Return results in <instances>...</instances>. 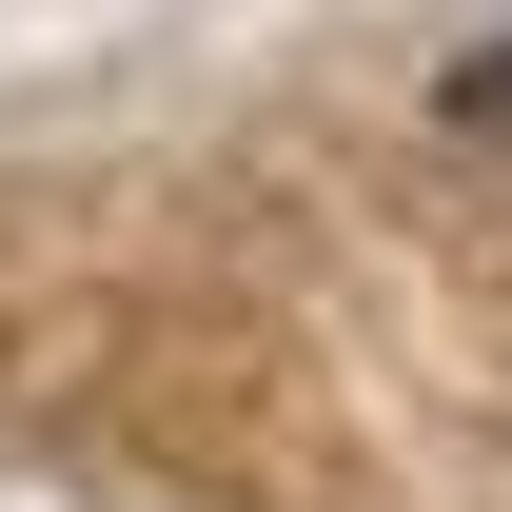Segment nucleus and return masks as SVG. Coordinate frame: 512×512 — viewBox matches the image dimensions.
<instances>
[{
    "instance_id": "nucleus-1",
    "label": "nucleus",
    "mask_w": 512,
    "mask_h": 512,
    "mask_svg": "<svg viewBox=\"0 0 512 512\" xmlns=\"http://www.w3.org/2000/svg\"><path fill=\"white\" fill-rule=\"evenodd\" d=\"M453 99H473V119H512V40H493V60H473V79H453Z\"/></svg>"
}]
</instances>
